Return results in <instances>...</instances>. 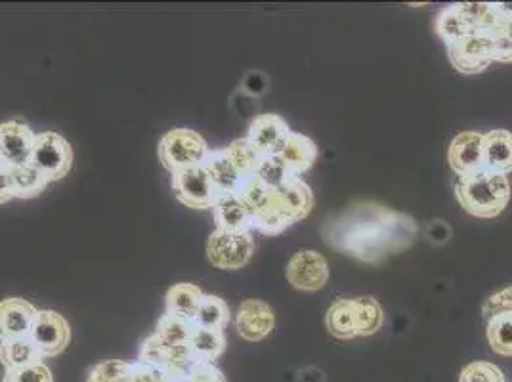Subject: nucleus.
<instances>
[{
  "instance_id": "1",
  "label": "nucleus",
  "mask_w": 512,
  "mask_h": 382,
  "mask_svg": "<svg viewBox=\"0 0 512 382\" xmlns=\"http://www.w3.org/2000/svg\"><path fill=\"white\" fill-rule=\"evenodd\" d=\"M327 247L365 264H381L417 241L419 226L409 214L392 211L375 201H356L321 226Z\"/></svg>"
},
{
  "instance_id": "2",
  "label": "nucleus",
  "mask_w": 512,
  "mask_h": 382,
  "mask_svg": "<svg viewBox=\"0 0 512 382\" xmlns=\"http://www.w3.org/2000/svg\"><path fill=\"white\" fill-rule=\"evenodd\" d=\"M237 195L251 216L253 230L266 235L285 232L304 220L314 207V191L299 176H291L283 186L274 190L251 176L243 182Z\"/></svg>"
},
{
  "instance_id": "3",
  "label": "nucleus",
  "mask_w": 512,
  "mask_h": 382,
  "mask_svg": "<svg viewBox=\"0 0 512 382\" xmlns=\"http://www.w3.org/2000/svg\"><path fill=\"white\" fill-rule=\"evenodd\" d=\"M455 197L459 205L476 218H495L511 201V182L505 174L480 169L457 178Z\"/></svg>"
},
{
  "instance_id": "4",
  "label": "nucleus",
  "mask_w": 512,
  "mask_h": 382,
  "mask_svg": "<svg viewBox=\"0 0 512 382\" xmlns=\"http://www.w3.org/2000/svg\"><path fill=\"white\" fill-rule=\"evenodd\" d=\"M159 161L171 174L201 167L211 153L207 140L192 128H172L159 142Z\"/></svg>"
},
{
  "instance_id": "5",
  "label": "nucleus",
  "mask_w": 512,
  "mask_h": 382,
  "mask_svg": "<svg viewBox=\"0 0 512 382\" xmlns=\"http://www.w3.org/2000/svg\"><path fill=\"white\" fill-rule=\"evenodd\" d=\"M255 255V239L251 232L214 230L207 239V260L216 270L235 272L245 268Z\"/></svg>"
},
{
  "instance_id": "6",
  "label": "nucleus",
  "mask_w": 512,
  "mask_h": 382,
  "mask_svg": "<svg viewBox=\"0 0 512 382\" xmlns=\"http://www.w3.org/2000/svg\"><path fill=\"white\" fill-rule=\"evenodd\" d=\"M138 361L159 367L172 381L186 377L199 363L190 344H167L157 335H151L142 342Z\"/></svg>"
},
{
  "instance_id": "7",
  "label": "nucleus",
  "mask_w": 512,
  "mask_h": 382,
  "mask_svg": "<svg viewBox=\"0 0 512 382\" xmlns=\"http://www.w3.org/2000/svg\"><path fill=\"white\" fill-rule=\"evenodd\" d=\"M29 163L35 169L41 170L48 182H58L65 178L73 167V148L62 134L46 130L37 134Z\"/></svg>"
},
{
  "instance_id": "8",
  "label": "nucleus",
  "mask_w": 512,
  "mask_h": 382,
  "mask_svg": "<svg viewBox=\"0 0 512 382\" xmlns=\"http://www.w3.org/2000/svg\"><path fill=\"white\" fill-rule=\"evenodd\" d=\"M171 186L176 199L188 207V209H213L214 199H216V190L209 174L201 167L193 169L178 170L171 174Z\"/></svg>"
},
{
  "instance_id": "9",
  "label": "nucleus",
  "mask_w": 512,
  "mask_h": 382,
  "mask_svg": "<svg viewBox=\"0 0 512 382\" xmlns=\"http://www.w3.org/2000/svg\"><path fill=\"white\" fill-rule=\"evenodd\" d=\"M43 358H54L65 352L71 342L69 321L54 310H39L29 333Z\"/></svg>"
},
{
  "instance_id": "10",
  "label": "nucleus",
  "mask_w": 512,
  "mask_h": 382,
  "mask_svg": "<svg viewBox=\"0 0 512 382\" xmlns=\"http://www.w3.org/2000/svg\"><path fill=\"white\" fill-rule=\"evenodd\" d=\"M449 60L459 73L476 75L486 71L491 64V39L486 31H474L461 41L448 46Z\"/></svg>"
},
{
  "instance_id": "11",
  "label": "nucleus",
  "mask_w": 512,
  "mask_h": 382,
  "mask_svg": "<svg viewBox=\"0 0 512 382\" xmlns=\"http://www.w3.org/2000/svg\"><path fill=\"white\" fill-rule=\"evenodd\" d=\"M37 134L23 119L0 123V163L8 169L31 161Z\"/></svg>"
},
{
  "instance_id": "12",
  "label": "nucleus",
  "mask_w": 512,
  "mask_h": 382,
  "mask_svg": "<svg viewBox=\"0 0 512 382\" xmlns=\"http://www.w3.org/2000/svg\"><path fill=\"white\" fill-rule=\"evenodd\" d=\"M287 279L289 283L306 293L320 291L321 287L329 281V264L325 256L316 251H299L287 264Z\"/></svg>"
},
{
  "instance_id": "13",
  "label": "nucleus",
  "mask_w": 512,
  "mask_h": 382,
  "mask_svg": "<svg viewBox=\"0 0 512 382\" xmlns=\"http://www.w3.org/2000/svg\"><path fill=\"white\" fill-rule=\"evenodd\" d=\"M276 327V316L268 302L249 298L241 302L237 316H235V329L237 335L247 342H260L266 339Z\"/></svg>"
},
{
  "instance_id": "14",
  "label": "nucleus",
  "mask_w": 512,
  "mask_h": 382,
  "mask_svg": "<svg viewBox=\"0 0 512 382\" xmlns=\"http://www.w3.org/2000/svg\"><path fill=\"white\" fill-rule=\"evenodd\" d=\"M39 310L25 298L0 300V342L29 337Z\"/></svg>"
},
{
  "instance_id": "15",
  "label": "nucleus",
  "mask_w": 512,
  "mask_h": 382,
  "mask_svg": "<svg viewBox=\"0 0 512 382\" xmlns=\"http://www.w3.org/2000/svg\"><path fill=\"white\" fill-rule=\"evenodd\" d=\"M482 151H484L482 132L465 130L451 140L448 161L449 167L457 174V178L482 169Z\"/></svg>"
},
{
  "instance_id": "16",
  "label": "nucleus",
  "mask_w": 512,
  "mask_h": 382,
  "mask_svg": "<svg viewBox=\"0 0 512 382\" xmlns=\"http://www.w3.org/2000/svg\"><path fill=\"white\" fill-rule=\"evenodd\" d=\"M291 128L287 121L274 113H260L249 125V142L264 155H278L279 149L289 138Z\"/></svg>"
},
{
  "instance_id": "17",
  "label": "nucleus",
  "mask_w": 512,
  "mask_h": 382,
  "mask_svg": "<svg viewBox=\"0 0 512 382\" xmlns=\"http://www.w3.org/2000/svg\"><path fill=\"white\" fill-rule=\"evenodd\" d=\"M278 155L293 176L302 178L304 172H308L314 167L320 151L312 138H308L300 132H291L289 138L285 140V144L279 149Z\"/></svg>"
},
{
  "instance_id": "18",
  "label": "nucleus",
  "mask_w": 512,
  "mask_h": 382,
  "mask_svg": "<svg viewBox=\"0 0 512 382\" xmlns=\"http://www.w3.org/2000/svg\"><path fill=\"white\" fill-rule=\"evenodd\" d=\"M216 230L224 232H251V216L237 193H218L213 203Z\"/></svg>"
},
{
  "instance_id": "19",
  "label": "nucleus",
  "mask_w": 512,
  "mask_h": 382,
  "mask_svg": "<svg viewBox=\"0 0 512 382\" xmlns=\"http://www.w3.org/2000/svg\"><path fill=\"white\" fill-rule=\"evenodd\" d=\"M482 169L509 174L512 172V132L495 128L484 134V151H482Z\"/></svg>"
},
{
  "instance_id": "20",
  "label": "nucleus",
  "mask_w": 512,
  "mask_h": 382,
  "mask_svg": "<svg viewBox=\"0 0 512 382\" xmlns=\"http://www.w3.org/2000/svg\"><path fill=\"white\" fill-rule=\"evenodd\" d=\"M203 169L209 174L216 193H237L245 182L224 149H211Z\"/></svg>"
},
{
  "instance_id": "21",
  "label": "nucleus",
  "mask_w": 512,
  "mask_h": 382,
  "mask_svg": "<svg viewBox=\"0 0 512 382\" xmlns=\"http://www.w3.org/2000/svg\"><path fill=\"white\" fill-rule=\"evenodd\" d=\"M203 297L205 293L195 283H176L165 295V312L193 321Z\"/></svg>"
},
{
  "instance_id": "22",
  "label": "nucleus",
  "mask_w": 512,
  "mask_h": 382,
  "mask_svg": "<svg viewBox=\"0 0 512 382\" xmlns=\"http://www.w3.org/2000/svg\"><path fill=\"white\" fill-rule=\"evenodd\" d=\"M44 358L35 346L31 337H20V339L4 340L0 342V363L4 371L22 369L35 363H41Z\"/></svg>"
},
{
  "instance_id": "23",
  "label": "nucleus",
  "mask_w": 512,
  "mask_h": 382,
  "mask_svg": "<svg viewBox=\"0 0 512 382\" xmlns=\"http://www.w3.org/2000/svg\"><path fill=\"white\" fill-rule=\"evenodd\" d=\"M325 325L335 339L350 340L358 337V321H356V302L354 298L337 300L325 318Z\"/></svg>"
},
{
  "instance_id": "24",
  "label": "nucleus",
  "mask_w": 512,
  "mask_h": 382,
  "mask_svg": "<svg viewBox=\"0 0 512 382\" xmlns=\"http://www.w3.org/2000/svg\"><path fill=\"white\" fill-rule=\"evenodd\" d=\"M193 354L199 361L213 363L218 360L228 346V340L222 329H205V327H195L192 340H190Z\"/></svg>"
},
{
  "instance_id": "25",
  "label": "nucleus",
  "mask_w": 512,
  "mask_h": 382,
  "mask_svg": "<svg viewBox=\"0 0 512 382\" xmlns=\"http://www.w3.org/2000/svg\"><path fill=\"white\" fill-rule=\"evenodd\" d=\"M12 170V184H14V197L18 199H35L39 197L46 186L50 184L43 176V172L35 169L31 163H25Z\"/></svg>"
},
{
  "instance_id": "26",
  "label": "nucleus",
  "mask_w": 512,
  "mask_h": 382,
  "mask_svg": "<svg viewBox=\"0 0 512 382\" xmlns=\"http://www.w3.org/2000/svg\"><path fill=\"white\" fill-rule=\"evenodd\" d=\"M195 327H205V329H226L230 323V306L226 304L224 298L216 295H205L201 300V306L193 319Z\"/></svg>"
},
{
  "instance_id": "27",
  "label": "nucleus",
  "mask_w": 512,
  "mask_h": 382,
  "mask_svg": "<svg viewBox=\"0 0 512 382\" xmlns=\"http://www.w3.org/2000/svg\"><path fill=\"white\" fill-rule=\"evenodd\" d=\"M193 331H195V323L192 319L180 318L165 312L161 318L157 319L153 335H157L167 344H190Z\"/></svg>"
},
{
  "instance_id": "28",
  "label": "nucleus",
  "mask_w": 512,
  "mask_h": 382,
  "mask_svg": "<svg viewBox=\"0 0 512 382\" xmlns=\"http://www.w3.org/2000/svg\"><path fill=\"white\" fill-rule=\"evenodd\" d=\"M354 302H356L358 337H371V335L379 333L384 323L381 302L373 297L354 298Z\"/></svg>"
},
{
  "instance_id": "29",
  "label": "nucleus",
  "mask_w": 512,
  "mask_h": 382,
  "mask_svg": "<svg viewBox=\"0 0 512 382\" xmlns=\"http://www.w3.org/2000/svg\"><path fill=\"white\" fill-rule=\"evenodd\" d=\"M226 155L232 159L235 169L243 176V180L251 178L255 174L256 167L262 159L258 149L249 142V138H237L230 146L224 148Z\"/></svg>"
},
{
  "instance_id": "30",
  "label": "nucleus",
  "mask_w": 512,
  "mask_h": 382,
  "mask_svg": "<svg viewBox=\"0 0 512 382\" xmlns=\"http://www.w3.org/2000/svg\"><path fill=\"white\" fill-rule=\"evenodd\" d=\"M486 337L495 354L512 358V314H501L488 319Z\"/></svg>"
},
{
  "instance_id": "31",
  "label": "nucleus",
  "mask_w": 512,
  "mask_h": 382,
  "mask_svg": "<svg viewBox=\"0 0 512 382\" xmlns=\"http://www.w3.org/2000/svg\"><path fill=\"white\" fill-rule=\"evenodd\" d=\"M436 33L440 35V39L446 43V46H451L472 33V29L459 16L455 6H448L446 10L440 12V16L436 20Z\"/></svg>"
},
{
  "instance_id": "32",
  "label": "nucleus",
  "mask_w": 512,
  "mask_h": 382,
  "mask_svg": "<svg viewBox=\"0 0 512 382\" xmlns=\"http://www.w3.org/2000/svg\"><path fill=\"white\" fill-rule=\"evenodd\" d=\"M134 363L123 360H106L96 363L90 371L86 382H132Z\"/></svg>"
},
{
  "instance_id": "33",
  "label": "nucleus",
  "mask_w": 512,
  "mask_h": 382,
  "mask_svg": "<svg viewBox=\"0 0 512 382\" xmlns=\"http://www.w3.org/2000/svg\"><path fill=\"white\" fill-rule=\"evenodd\" d=\"M253 176L258 182H262L266 188L274 190V188L283 186L293 174L287 170L285 163L279 159V155H264L260 159Z\"/></svg>"
},
{
  "instance_id": "34",
  "label": "nucleus",
  "mask_w": 512,
  "mask_h": 382,
  "mask_svg": "<svg viewBox=\"0 0 512 382\" xmlns=\"http://www.w3.org/2000/svg\"><path fill=\"white\" fill-rule=\"evenodd\" d=\"M459 382H505V375L490 361H472L461 371Z\"/></svg>"
},
{
  "instance_id": "35",
  "label": "nucleus",
  "mask_w": 512,
  "mask_h": 382,
  "mask_svg": "<svg viewBox=\"0 0 512 382\" xmlns=\"http://www.w3.org/2000/svg\"><path fill=\"white\" fill-rule=\"evenodd\" d=\"M2 382H54V375L48 369V365L41 361V363L22 367V369L4 371V381Z\"/></svg>"
},
{
  "instance_id": "36",
  "label": "nucleus",
  "mask_w": 512,
  "mask_h": 382,
  "mask_svg": "<svg viewBox=\"0 0 512 382\" xmlns=\"http://www.w3.org/2000/svg\"><path fill=\"white\" fill-rule=\"evenodd\" d=\"M272 88V79L268 73L260 71V69H251L243 75L241 83H239V90L255 100H260L262 96L268 94V90Z\"/></svg>"
},
{
  "instance_id": "37",
  "label": "nucleus",
  "mask_w": 512,
  "mask_h": 382,
  "mask_svg": "<svg viewBox=\"0 0 512 382\" xmlns=\"http://www.w3.org/2000/svg\"><path fill=\"white\" fill-rule=\"evenodd\" d=\"M484 318L490 319L501 314H512V285L493 293L482 306Z\"/></svg>"
},
{
  "instance_id": "38",
  "label": "nucleus",
  "mask_w": 512,
  "mask_h": 382,
  "mask_svg": "<svg viewBox=\"0 0 512 382\" xmlns=\"http://www.w3.org/2000/svg\"><path fill=\"white\" fill-rule=\"evenodd\" d=\"M174 382H228L226 377L222 375V371L218 367H214L213 363H205L199 361L192 371Z\"/></svg>"
},
{
  "instance_id": "39",
  "label": "nucleus",
  "mask_w": 512,
  "mask_h": 382,
  "mask_svg": "<svg viewBox=\"0 0 512 382\" xmlns=\"http://www.w3.org/2000/svg\"><path fill=\"white\" fill-rule=\"evenodd\" d=\"M132 382H174L171 377L161 371L159 367H153L148 363H134V371H132Z\"/></svg>"
},
{
  "instance_id": "40",
  "label": "nucleus",
  "mask_w": 512,
  "mask_h": 382,
  "mask_svg": "<svg viewBox=\"0 0 512 382\" xmlns=\"http://www.w3.org/2000/svg\"><path fill=\"white\" fill-rule=\"evenodd\" d=\"M232 104H239V107H232L235 111V115H239L241 119H256L260 113H258V100L243 94L241 90H237L234 96H232Z\"/></svg>"
},
{
  "instance_id": "41",
  "label": "nucleus",
  "mask_w": 512,
  "mask_h": 382,
  "mask_svg": "<svg viewBox=\"0 0 512 382\" xmlns=\"http://www.w3.org/2000/svg\"><path fill=\"white\" fill-rule=\"evenodd\" d=\"M425 234H427V239L432 245L440 247V245H446L449 239H451V226H449L446 220L436 218V220H432L428 224Z\"/></svg>"
},
{
  "instance_id": "42",
  "label": "nucleus",
  "mask_w": 512,
  "mask_h": 382,
  "mask_svg": "<svg viewBox=\"0 0 512 382\" xmlns=\"http://www.w3.org/2000/svg\"><path fill=\"white\" fill-rule=\"evenodd\" d=\"M14 199V184H12V170L0 163V205Z\"/></svg>"
},
{
  "instance_id": "43",
  "label": "nucleus",
  "mask_w": 512,
  "mask_h": 382,
  "mask_svg": "<svg viewBox=\"0 0 512 382\" xmlns=\"http://www.w3.org/2000/svg\"><path fill=\"white\" fill-rule=\"evenodd\" d=\"M511 27H512V22H511Z\"/></svg>"
}]
</instances>
